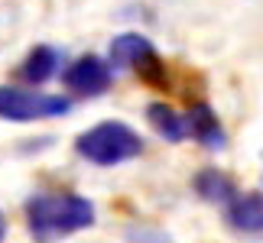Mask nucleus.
<instances>
[{
	"label": "nucleus",
	"mask_w": 263,
	"mask_h": 243,
	"mask_svg": "<svg viewBox=\"0 0 263 243\" xmlns=\"http://www.w3.org/2000/svg\"><path fill=\"white\" fill-rule=\"evenodd\" d=\"M68 110H72V100L62 97V94L0 85V120H10V124H36V120L65 117Z\"/></svg>",
	"instance_id": "4"
},
{
	"label": "nucleus",
	"mask_w": 263,
	"mask_h": 243,
	"mask_svg": "<svg viewBox=\"0 0 263 243\" xmlns=\"http://www.w3.org/2000/svg\"><path fill=\"white\" fill-rule=\"evenodd\" d=\"M192 191H195L201 201L215 205V208H228L231 201H234V195H237V185H234V178H231L228 172L208 166V169L195 172V178H192Z\"/></svg>",
	"instance_id": "8"
},
{
	"label": "nucleus",
	"mask_w": 263,
	"mask_h": 243,
	"mask_svg": "<svg viewBox=\"0 0 263 243\" xmlns=\"http://www.w3.org/2000/svg\"><path fill=\"white\" fill-rule=\"evenodd\" d=\"M95 224V205L75 191H43L26 201V227L36 240H62Z\"/></svg>",
	"instance_id": "1"
},
{
	"label": "nucleus",
	"mask_w": 263,
	"mask_h": 243,
	"mask_svg": "<svg viewBox=\"0 0 263 243\" xmlns=\"http://www.w3.org/2000/svg\"><path fill=\"white\" fill-rule=\"evenodd\" d=\"M62 81L75 97H101L104 91H110V85H114V68L107 65V58L88 52V55L75 58V62L65 68Z\"/></svg>",
	"instance_id": "5"
},
{
	"label": "nucleus",
	"mask_w": 263,
	"mask_h": 243,
	"mask_svg": "<svg viewBox=\"0 0 263 243\" xmlns=\"http://www.w3.org/2000/svg\"><path fill=\"white\" fill-rule=\"evenodd\" d=\"M224 220L231 230L247 237H263V195L260 191H244L234 195V201L224 208Z\"/></svg>",
	"instance_id": "6"
},
{
	"label": "nucleus",
	"mask_w": 263,
	"mask_h": 243,
	"mask_svg": "<svg viewBox=\"0 0 263 243\" xmlns=\"http://www.w3.org/2000/svg\"><path fill=\"white\" fill-rule=\"evenodd\" d=\"M185 133L195 139V143H201L205 149H224L228 146L224 127H221L218 114L205 104V100H201V104H192V110L185 114Z\"/></svg>",
	"instance_id": "7"
},
{
	"label": "nucleus",
	"mask_w": 263,
	"mask_h": 243,
	"mask_svg": "<svg viewBox=\"0 0 263 243\" xmlns=\"http://www.w3.org/2000/svg\"><path fill=\"white\" fill-rule=\"evenodd\" d=\"M146 120H149V127L156 130L159 136L166 139V143H182L189 133H185V117L182 114H176L169 104H149L146 107Z\"/></svg>",
	"instance_id": "10"
},
{
	"label": "nucleus",
	"mask_w": 263,
	"mask_h": 243,
	"mask_svg": "<svg viewBox=\"0 0 263 243\" xmlns=\"http://www.w3.org/2000/svg\"><path fill=\"white\" fill-rule=\"evenodd\" d=\"M59 65H62V52H59L55 46H36V49H29V55L20 62L16 78L36 88V85H46L49 78H55Z\"/></svg>",
	"instance_id": "9"
},
{
	"label": "nucleus",
	"mask_w": 263,
	"mask_h": 243,
	"mask_svg": "<svg viewBox=\"0 0 263 243\" xmlns=\"http://www.w3.org/2000/svg\"><path fill=\"white\" fill-rule=\"evenodd\" d=\"M107 65L110 68H130V72L149 88H166L169 85L163 55L156 52V46L149 43L143 33H120V36L110 39Z\"/></svg>",
	"instance_id": "3"
},
{
	"label": "nucleus",
	"mask_w": 263,
	"mask_h": 243,
	"mask_svg": "<svg viewBox=\"0 0 263 243\" xmlns=\"http://www.w3.org/2000/svg\"><path fill=\"white\" fill-rule=\"evenodd\" d=\"M4 237H7V217H4V211H0V243H4Z\"/></svg>",
	"instance_id": "12"
},
{
	"label": "nucleus",
	"mask_w": 263,
	"mask_h": 243,
	"mask_svg": "<svg viewBox=\"0 0 263 243\" xmlns=\"http://www.w3.org/2000/svg\"><path fill=\"white\" fill-rule=\"evenodd\" d=\"M130 243H173L166 234H156V230H130Z\"/></svg>",
	"instance_id": "11"
},
{
	"label": "nucleus",
	"mask_w": 263,
	"mask_h": 243,
	"mask_svg": "<svg viewBox=\"0 0 263 243\" xmlns=\"http://www.w3.org/2000/svg\"><path fill=\"white\" fill-rule=\"evenodd\" d=\"M75 153L91 166L110 169L143 153V136L124 120H101V124L75 136Z\"/></svg>",
	"instance_id": "2"
}]
</instances>
